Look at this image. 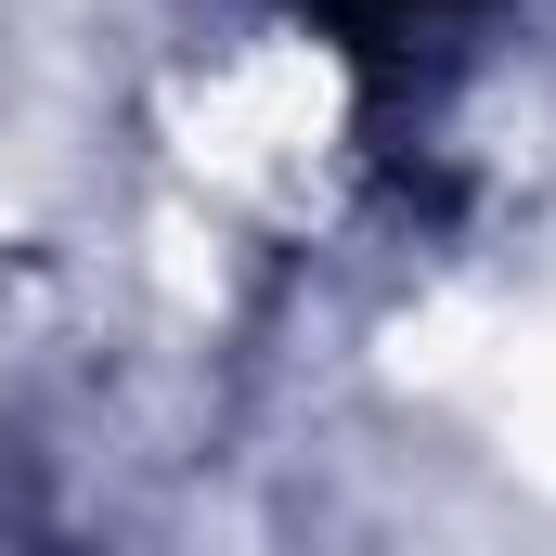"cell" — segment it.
<instances>
[{
  "instance_id": "obj_1",
  "label": "cell",
  "mask_w": 556,
  "mask_h": 556,
  "mask_svg": "<svg viewBox=\"0 0 556 556\" xmlns=\"http://www.w3.org/2000/svg\"><path fill=\"white\" fill-rule=\"evenodd\" d=\"M324 13H363V26H389V13H440V0H324Z\"/></svg>"
}]
</instances>
